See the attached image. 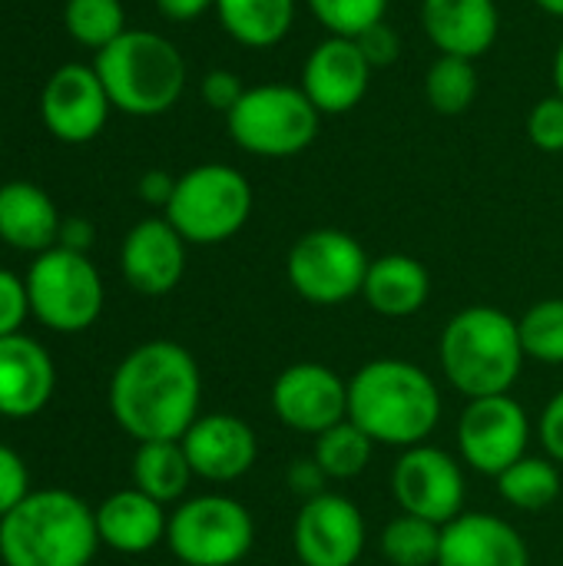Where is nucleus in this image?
Segmentation results:
<instances>
[{"instance_id": "obj_1", "label": "nucleus", "mask_w": 563, "mask_h": 566, "mask_svg": "<svg viewBox=\"0 0 563 566\" xmlns=\"http://www.w3.org/2000/svg\"><path fill=\"white\" fill-rule=\"evenodd\" d=\"M202 375L189 348L146 342L110 378V415L136 441H183L199 418Z\"/></svg>"}, {"instance_id": "obj_2", "label": "nucleus", "mask_w": 563, "mask_h": 566, "mask_svg": "<svg viewBox=\"0 0 563 566\" xmlns=\"http://www.w3.org/2000/svg\"><path fill=\"white\" fill-rule=\"evenodd\" d=\"M348 421L375 444L408 451L435 434L441 421V391L415 361L375 358L348 378Z\"/></svg>"}, {"instance_id": "obj_3", "label": "nucleus", "mask_w": 563, "mask_h": 566, "mask_svg": "<svg viewBox=\"0 0 563 566\" xmlns=\"http://www.w3.org/2000/svg\"><path fill=\"white\" fill-rule=\"evenodd\" d=\"M445 381L471 398L511 395L528 361L518 318L494 305H471L448 318L438 338Z\"/></svg>"}, {"instance_id": "obj_4", "label": "nucleus", "mask_w": 563, "mask_h": 566, "mask_svg": "<svg viewBox=\"0 0 563 566\" xmlns=\"http://www.w3.org/2000/svg\"><path fill=\"white\" fill-rule=\"evenodd\" d=\"M96 547V511L60 488L30 491L0 517L3 566H90Z\"/></svg>"}, {"instance_id": "obj_5", "label": "nucleus", "mask_w": 563, "mask_h": 566, "mask_svg": "<svg viewBox=\"0 0 563 566\" xmlns=\"http://www.w3.org/2000/svg\"><path fill=\"white\" fill-rule=\"evenodd\" d=\"M113 109L126 116H163L186 90V60L173 40L153 30H126L93 60Z\"/></svg>"}, {"instance_id": "obj_6", "label": "nucleus", "mask_w": 563, "mask_h": 566, "mask_svg": "<svg viewBox=\"0 0 563 566\" xmlns=\"http://www.w3.org/2000/svg\"><path fill=\"white\" fill-rule=\"evenodd\" d=\"M252 216L249 179L226 163H202L176 176L166 219L189 245H219L242 232Z\"/></svg>"}, {"instance_id": "obj_7", "label": "nucleus", "mask_w": 563, "mask_h": 566, "mask_svg": "<svg viewBox=\"0 0 563 566\" xmlns=\"http://www.w3.org/2000/svg\"><path fill=\"white\" fill-rule=\"evenodd\" d=\"M319 123L322 113L312 106L302 86L289 83L249 86L226 116L232 143L265 159H289L309 149L319 136Z\"/></svg>"}, {"instance_id": "obj_8", "label": "nucleus", "mask_w": 563, "mask_h": 566, "mask_svg": "<svg viewBox=\"0 0 563 566\" xmlns=\"http://www.w3.org/2000/svg\"><path fill=\"white\" fill-rule=\"evenodd\" d=\"M30 315L60 335L86 332L103 312V279L90 255L70 249H46L27 269Z\"/></svg>"}, {"instance_id": "obj_9", "label": "nucleus", "mask_w": 563, "mask_h": 566, "mask_svg": "<svg viewBox=\"0 0 563 566\" xmlns=\"http://www.w3.org/2000/svg\"><path fill=\"white\" fill-rule=\"evenodd\" d=\"M166 544L186 566H236L252 554L256 521L226 494H199L169 514Z\"/></svg>"}, {"instance_id": "obj_10", "label": "nucleus", "mask_w": 563, "mask_h": 566, "mask_svg": "<svg viewBox=\"0 0 563 566\" xmlns=\"http://www.w3.org/2000/svg\"><path fill=\"white\" fill-rule=\"evenodd\" d=\"M368 265L372 259L355 235L342 229H312L289 249L285 279L309 305L335 308L362 295Z\"/></svg>"}, {"instance_id": "obj_11", "label": "nucleus", "mask_w": 563, "mask_h": 566, "mask_svg": "<svg viewBox=\"0 0 563 566\" xmlns=\"http://www.w3.org/2000/svg\"><path fill=\"white\" fill-rule=\"evenodd\" d=\"M528 444L531 418L518 398L491 395L465 405L458 418V454L471 471L498 478L528 454Z\"/></svg>"}, {"instance_id": "obj_12", "label": "nucleus", "mask_w": 563, "mask_h": 566, "mask_svg": "<svg viewBox=\"0 0 563 566\" xmlns=\"http://www.w3.org/2000/svg\"><path fill=\"white\" fill-rule=\"evenodd\" d=\"M392 497L402 507V514L445 527L465 514V471L445 448H435L428 441L415 444L402 451V458L392 468Z\"/></svg>"}, {"instance_id": "obj_13", "label": "nucleus", "mask_w": 563, "mask_h": 566, "mask_svg": "<svg viewBox=\"0 0 563 566\" xmlns=\"http://www.w3.org/2000/svg\"><path fill=\"white\" fill-rule=\"evenodd\" d=\"M365 514L345 494H319L302 504L292 524V547L302 566H355L365 554Z\"/></svg>"}, {"instance_id": "obj_14", "label": "nucleus", "mask_w": 563, "mask_h": 566, "mask_svg": "<svg viewBox=\"0 0 563 566\" xmlns=\"http://www.w3.org/2000/svg\"><path fill=\"white\" fill-rule=\"evenodd\" d=\"M272 411L295 431L319 438L348 418V381L319 361H295L272 381Z\"/></svg>"}, {"instance_id": "obj_15", "label": "nucleus", "mask_w": 563, "mask_h": 566, "mask_svg": "<svg viewBox=\"0 0 563 566\" xmlns=\"http://www.w3.org/2000/svg\"><path fill=\"white\" fill-rule=\"evenodd\" d=\"M110 93L100 73L86 63L56 66L40 93V119L53 139L80 146L103 133L110 119Z\"/></svg>"}, {"instance_id": "obj_16", "label": "nucleus", "mask_w": 563, "mask_h": 566, "mask_svg": "<svg viewBox=\"0 0 563 566\" xmlns=\"http://www.w3.org/2000/svg\"><path fill=\"white\" fill-rule=\"evenodd\" d=\"M372 63L352 36H325L312 46L302 66V93L322 116L355 109L372 86Z\"/></svg>"}, {"instance_id": "obj_17", "label": "nucleus", "mask_w": 563, "mask_h": 566, "mask_svg": "<svg viewBox=\"0 0 563 566\" xmlns=\"http://www.w3.org/2000/svg\"><path fill=\"white\" fill-rule=\"evenodd\" d=\"M183 451L196 478L209 484H232L259 461V438L249 421L229 411L199 415L183 434Z\"/></svg>"}, {"instance_id": "obj_18", "label": "nucleus", "mask_w": 563, "mask_h": 566, "mask_svg": "<svg viewBox=\"0 0 563 566\" xmlns=\"http://www.w3.org/2000/svg\"><path fill=\"white\" fill-rule=\"evenodd\" d=\"M186 239L173 229L166 216H149L136 222L119 249V269L129 289L139 295H169L186 272Z\"/></svg>"}, {"instance_id": "obj_19", "label": "nucleus", "mask_w": 563, "mask_h": 566, "mask_svg": "<svg viewBox=\"0 0 563 566\" xmlns=\"http://www.w3.org/2000/svg\"><path fill=\"white\" fill-rule=\"evenodd\" d=\"M438 566H531V551L504 517L465 511L441 527Z\"/></svg>"}, {"instance_id": "obj_20", "label": "nucleus", "mask_w": 563, "mask_h": 566, "mask_svg": "<svg viewBox=\"0 0 563 566\" xmlns=\"http://www.w3.org/2000/svg\"><path fill=\"white\" fill-rule=\"evenodd\" d=\"M56 388L50 352L30 335L0 338V418H33L46 408Z\"/></svg>"}, {"instance_id": "obj_21", "label": "nucleus", "mask_w": 563, "mask_h": 566, "mask_svg": "<svg viewBox=\"0 0 563 566\" xmlns=\"http://www.w3.org/2000/svg\"><path fill=\"white\" fill-rule=\"evenodd\" d=\"M421 23L445 56L478 60L494 46L501 13L494 0H425Z\"/></svg>"}, {"instance_id": "obj_22", "label": "nucleus", "mask_w": 563, "mask_h": 566, "mask_svg": "<svg viewBox=\"0 0 563 566\" xmlns=\"http://www.w3.org/2000/svg\"><path fill=\"white\" fill-rule=\"evenodd\" d=\"M166 527H169V517L163 504L146 497L136 488L116 491L96 507L100 544L116 554H129V557L149 554L153 547L166 541Z\"/></svg>"}, {"instance_id": "obj_23", "label": "nucleus", "mask_w": 563, "mask_h": 566, "mask_svg": "<svg viewBox=\"0 0 563 566\" xmlns=\"http://www.w3.org/2000/svg\"><path fill=\"white\" fill-rule=\"evenodd\" d=\"M56 202L27 179H13L0 186V242L20 252H46L60 235Z\"/></svg>"}, {"instance_id": "obj_24", "label": "nucleus", "mask_w": 563, "mask_h": 566, "mask_svg": "<svg viewBox=\"0 0 563 566\" xmlns=\"http://www.w3.org/2000/svg\"><path fill=\"white\" fill-rule=\"evenodd\" d=\"M431 295V275L428 269L402 252H388L368 265L362 298L372 312L385 318H408L428 305Z\"/></svg>"}, {"instance_id": "obj_25", "label": "nucleus", "mask_w": 563, "mask_h": 566, "mask_svg": "<svg viewBox=\"0 0 563 566\" xmlns=\"http://www.w3.org/2000/svg\"><path fill=\"white\" fill-rule=\"evenodd\" d=\"M216 13L236 43L269 50L289 36L295 23V0H216Z\"/></svg>"}, {"instance_id": "obj_26", "label": "nucleus", "mask_w": 563, "mask_h": 566, "mask_svg": "<svg viewBox=\"0 0 563 566\" xmlns=\"http://www.w3.org/2000/svg\"><path fill=\"white\" fill-rule=\"evenodd\" d=\"M192 478L183 441H143L133 454V488L163 507L183 501Z\"/></svg>"}, {"instance_id": "obj_27", "label": "nucleus", "mask_w": 563, "mask_h": 566, "mask_svg": "<svg viewBox=\"0 0 563 566\" xmlns=\"http://www.w3.org/2000/svg\"><path fill=\"white\" fill-rule=\"evenodd\" d=\"M494 484L504 504H511L514 511L538 514L561 497V464H554L548 454L544 458L524 454L504 474H498Z\"/></svg>"}, {"instance_id": "obj_28", "label": "nucleus", "mask_w": 563, "mask_h": 566, "mask_svg": "<svg viewBox=\"0 0 563 566\" xmlns=\"http://www.w3.org/2000/svg\"><path fill=\"white\" fill-rule=\"evenodd\" d=\"M375 448L378 444L355 421L345 418L342 424H335V428H329V431H322L315 438L312 458L325 471L329 481H355L372 464Z\"/></svg>"}, {"instance_id": "obj_29", "label": "nucleus", "mask_w": 563, "mask_h": 566, "mask_svg": "<svg viewBox=\"0 0 563 566\" xmlns=\"http://www.w3.org/2000/svg\"><path fill=\"white\" fill-rule=\"evenodd\" d=\"M378 547L392 566H438L441 527L411 514H398L385 524Z\"/></svg>"}, {"instance_id": "obj_30", "label": "nucleus", "mask_w": 563, "mask_h": 566, "mask_svg": "<svg viewBox=\"0 0 563 566\" xmlns=\"http://www.w3.org/2000/svg\"><path fill=\"white\" fill-rule=\"evenodd\" d=\"M425 96L428 106L441 116H461L471 109L478 96V70L475 60L465 56H438L425 76Z\"/></svg>"}, {"instance_id": "obj_31", "label": "nucleus", "mask_w": 563, "mask_h": 566, "mask_svg": "<svg viewBox=\"0 0 563 566\" xmlns=\"http://www.w3.org/2000/svg\"><path fill=\"white\" fill-rule=\"evenodd\" d=\"M63 27L80 46H90L93 53H100L103 46H110L116 36L129 30L119 0H66Z\"/></svg>"}, {"instance_id": "obj_32", "label": "nucleus", "mask_w": 563, "mask_h": 566, "mask_svg": "<svg viewBox=\"0 0 563 566\" xmlns=\"http://www.w3.org/2000/svg\"><path fill=\"white\" fill-rule=\"evenodd\" d=\"M524 355L541 365H563V298H541L521 318Z\"/></svg>"}, {"instance_id": "obj_33", "label": "nucleus", "mask_w": 563, "mask_h": 566, "mask_svg": "<svg viewBox=\"0 0 563 566\" xmlns=\"http://www.w3.org/2000/svg\"><path fill=\"white\" fill-rule=\"evenodd\" d=\"M332 36H358L385 20L388 0H305Z\"/></svg>"}, {"instance_id": "obj_34", "label": "nucleus", "mask_w": 563, "mask_h": 566, "mask_svg": "<svg viewBox=\"0 0 563 566\" xmlns=\"http://www.w3.org/2000/svg\"><path fill=\"white\" fill-rule=\"evenodd\" d=\"M528 136L544 153H563V96H544L528 116Z\"/></svg>"}, {"instance_id": "obj_35", "label": "nucleus", "mask_w": 563, "mask_h": 566, "mask_svg": "<svg viewBox=\"0 0 563 566\" xmlns=\"http://www.w3.org/2000/svg\"><path fill=\"white\" fill-rule=\"evenodd\" d=\"M27 315H30L27 282L17 272L0 269V338L17 335L20 325L27 322Z\"/></svg>"}, {"instance_id": "obj_36", "label": "nucleus", "mask_w": 563, "mask_h": 566, "mask_svg": "<svg viewBox=\"0 0 563 566\" xmlns=\"http://www.w3.org/2000/svg\"><path fill=\"white\" fill-rule=\"evenodd\" d=\"M27 494H30V471L23 458L13 448L0 444V517H7Z\"/></svg>"}, {"instance_id": "obj_37", "label": "nucleus", "mask_w": 563, "mask_h": 566, "mask_svg": "<svg viewBox=\"0 0 563 566\" xmlns=\"http://www.w3.org/2000/svg\"><path fill=\"white\" fill-rule=\"evenodd\" d=\"M355 43L362 46L365 60H368L375 70H378V66H392V63L398 60V53H402V40H398V33H395L385 20L375 23V27H368L365 33H358Z\"/></svg>"}, {"instance_id": "obj_38", "label": "nucleus", "mask_w": 563, "mask_h": 566, "mask_svg": "<svg viewBox=\"0 0 563 566\" xmlns=\"http://www.w3.org/2000/svg\"><path fill=\"white\" fill-rule=\"evenodd\" d=\"M242 93H246V86H242V80L232 70H209L202 76V99H206V106H212V109H219L226 116L242 99Z\"/></svg>"}, {"instance_id": "obj_39", "label": "nucleus", "mask_w": 563, "mask_h": 566, "mask_svg": "<svg viewBox=\"0 0 563 566\" xmlns=\"http://www.w3.org/2000/svg\"><path fill=\"white\" fill-rule=\"evenodd\" d=\"M538 438H541L544 454L554 464H563V388L544 405V411L538 418Z\"/></svg>"}, {"instance_id": "obj_40", "label": "nucleus", "mask_w": 563, "mask_h": 566, "mask_svg": "<svg viewBox=\"0 0 563 566\" xmlns=\"http://www.w3.org/2000/svg\"><path fill=\"white\" fill-rule=\"evenodd\" d=\"M285 484H289V491L299 494L302 501H312V497L325 494L329 478H325V471L315 464V458H302V461H292V464H289Z\"/></svg>"}, {"instance_id": "obj_41", "label": "nucleus", "mask_w": 563, "mask_h": 566, "mask_svg": "<svg viewBox=\"0 0 563 566\" xmlns=\"http://www.w3.org/2000/svg\"><path fill=\"white\" fill-rule=\"evenodd\" d=\"M136 192H139V199H143L146 206H156V209L166 212V206H169V199H173V192H176V176H169V172H163V169H149V172L139 176Z\"/></svg>"}, {"instance_id": "obj_42", "label": "nucleus", "mask_w": 563, "mask_h": 566, "mask_svg": "<svg viewBox=\"0 0 563 566\" xmlns=\"http://www.w3.org/2000/svg\"><path fill=\"white\" fill-rule=\"evenodd\" d=\"M93 242H96V229H93V222H90V219H83V216H70V219H63V222H60V235H56V245H60V249H70V252L86 255Z\"/></svg>"}, {"instance_id": "obj_43", "label": "nucleus", "mask_w": 563, "mask_h": 566, "mask_svg": "<svg viewBox=\"0 0 563 566\" xmlns=\"http://www.w3.org/2000/svg\"><path fill=\"white\" fill-rule=\"evenodd\" d=\"M159 13L173 23H189L196 17H202L209 7H216V0H156Z\"/></svg>"}, {"instance_id": "obj_44", "label": "nucleus", "mask_w": 563, "mask_h": 566, "mask_svg": "<svg viewBox=\"0 0 563 566\" xmlns=\"http://www.w3.org/2000/svg\"><path fill=\"white\" fill-rule=\"evenodd\" d=\"M554 86H557V93L563 96V43L557 46V56H554Z\"/></svg>"}, {"instance_id": "obj_45", "label": "nucleus", "mask_w": 563, "mask_h": 566, "mask_svg": "<svg viewBox=\"0 0 563 566\" xmlns=\"http://www.w3.org/2000/svg\"><path fill=\"white\" fill-rule=\"evenodd\" d=\"M538 7L551 17H561L563 20V0H538Z\"/></svg>"}, {"instance_id": "obj_46", "label": "nucleus", "mask_w": 563, "mask_h": 566, "mask_svg": "<svg viewBox=\"0 0 563 566\" xmlns=\"http://www.w3.org/2000/svg\"><path fill=\"white\" fill-rule=\"evenodd\" d=\"M0 143H3V133H0Z\"/></svg>"}]
</instances>
